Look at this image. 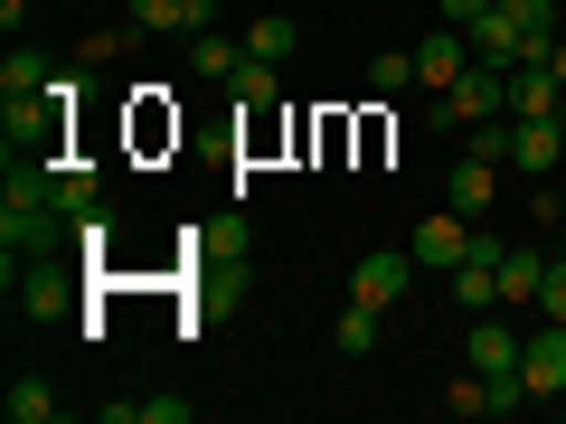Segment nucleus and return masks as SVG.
<instances>
[{
  "label": "nucleus",
  "mask_w": 566,
  "mask_h": 424,
  "mask_svg": "<svg viewBox=\"0 0 566 424\" xmlns=\"http://www.w3.org/2000/svg\"><path fill=\"white\" fill-rule=\"evenodd\" d=\"M491 114H510V66H491V57H472L463 76L434 95V123H491Z\"/></svg>",
  "instance_id": "f257e3e1"
},
{
  "label": "nucleus",
  "mask_w": 566,
  "mask_h": 424,
  "mask_svg": "<svg viewBox=\"0 0 566 424\" xmlns=\"http://www.w3.org/2000/svg\"><path fill=\"white\" fill-rule=\"evenodd\" d=\"M472 245H482V226H472V218H463V208H434V218H424V226H416V236H406V255H416V264H424V274H453V264H463V255H472Z\"/></svg>",
  "instance_id": "f03ea898"
},
{
  "label": "nucleus",
  "mask_w": 566,
  "mask_h": 424,
  "mask_svg": "<svg viewBox=\"0 0 566 424\" xmlns=\"http://www.w3.org/2000/svg\"><path fill=\"white\" fill-rule=\"evenodd\" d=\"M406 283H416V255H406V245H378V255L349 264V293H359V303H378V311L406 303Z\"/></svg>",
  "instance_id": "7ed1b4c3"
},
{
  "label": "nucleus",
  "mask_w": 566,
  "mask_h": 424,
  "mask_svg": "<svg viewBox=\"0 0 566 424\" xmlns=\"http://www.w3.org/2000/svg\"><path fill=\"white\" fill-rule=\"evenodd\" d=\"M520 386H528V396H566V321H538V330H528Z\"/></svg>",
  "instance_id": "20e7f679"
},
{
  "label": "nucleus",
  "mask_w": 566,
  "mask_h": 424,
  "mask_svg": "<svg viewBox=\"0 0 566 424\" xmlns=\"http://www.w3.org/2000/svg\"><path fill=\"white\" fill-rule=\"evenodd\" d=\"M463 66H472V39H463V29H434V39H416V85H434V95H444V85L453 76H463Z\"/></svg>",
  "instance_id": "39448f33"
},
{
  "label": "nucleus",
  "mask_w": 566,
  "mask_h": 424,
  "mask_svg": "<svg viewBox=\"0 0 566 424\" xmlns=\"http://www.w3.org/2000/svg\"><path fill=\"white\" fill-rule=\"evenodd\" d=\"M491 199H501V161H482V151H463V161H453V180H444V208H463V218H482Z\"/></svg>",
  "instance_id": "423d86ee"
},
{
  "label": "nucleus",
  "mask_w": 566,
  "mask_h": 424,
  "mask_svg": "<svg viewBox=\"0 0 566 424\" xmlns=\"http://www.w3.org/2000/svg\"><path fill=\"white\" fill-rule=\"evenodd\" d=\"M557 95H566V76H557V66H510V114H520V123H538V114H557Z\"/></svg>",
  "instance_id": "0eeeda50"
},
{
  "label": "nucleus",
  "mask_w": 566,
  "mask_h": 424,
  "mask_svg": "<svg viewBox=\"0 0 566 424\" xmlns=\"http://www.w3.org/2000/svg\"><path fill=\"white\" fill-rule=\"evenodd\" d=\"M520 330L510 321H491V311H472V368H482V378H510V368H520Z\"/></svg>",
  "instance_id": "6e6552de"
},
{
  "label": "nucleus",
  "mask_w": 566,
  "mask_h": 424,
  "mask_svg": "<svg viewBox=\"0 0 566 424\" xmlns=\"http://www.w3.org/2000/svg\"><path fill=\"white\" fill-rule=\"evenodd\" d=\"M557 151H566L557 114H538V123H520V114H510V161H520V170H557Z\"/></svg>",
  "instance_id": "1a4fd4ad"
},
{
  "label": "nucleus",
  "mask_w": 566,
  "mask_h": 424,
  "mask_svg": "<svg viewBox=\"0 0 566 424\" xmlns=\"http://www.w3.org/2000/svg\"><path fill=\"white\" fill-rule=\"evenodd\" d=\"M538 274H547V255L501 245V311H538Z\"/></svg>",
  "instance_id": "9d476101"
},
{
  "label": "nucleus",
  "mask_w": 566,
  "mask_h": 424,
  "mask_svg": "<svg viewBox=\"0 0 566 424\" xmlns=\"http://www.w3.org/2000/svg\"><path fill=\"white\" fill-rule=\"evenodd\" d=\"M48 85H57V66L29 57V47H10V66H0V104H29V95H48Z\"/></svg>",
  "instance_id": "9b49d317"
},
{
  "label": "nucleus",
  "mask_w": 566,
  "mask_h": 424,
  "mask_svg": "<svg viewBox=\"0 0 566 424\" xmlns=\"http://www.w3.org/2000/svg\"><path fill=\"white\" fill-rule=\"evenodd\" d=\"M237 66H245V47L227 39V29H199V39H189V76L218 85V76H237Z\"/></svg>",
  "instance_id": "f8f14e48"
},
{
  "label": "nucleus",
  "mask_w": 566,
  "mask_h": 424,
  "mask_svg": "<svg viewBox=\"0 0 566 424\" xmlns=\"http://www.w3.org/2000/svg\"><path fill=\"white\" fill-rule=\"evenodd\" d=\"M378 321H387V311L349 293V311H340V321H331V340H340V359H368V349H378Z\"/></svg>",
  "instance_id": "ddd939ff"
},
{
  "label": "nucleus",
  "mask_w": 566,
  "mask_h": 424,
  "mask_svg": "<svg viewBox=\"0 0 566 424\" xmlns=\"http://www.w3.org/2000/svg\"><path fill=\"white\" fill-rule=\"evenodd\" d=\"M227 85H237V104H245V114H274V104H283V76H274L264 57H245V66H237Z\"/></svg>",
  "instance_id": "4468645a"
},
{
  "label": "nucleus",
  "mask_w": 566,
  "mask_h": 424,
  "mask_svg": "<svg viewBox=\"0 0 566 424\" xmlns=\"http://www.w3.org/2000/svg\"><path fill=\"white\" fill-rule=\"evenodd\" d=\"M293 47H303V29H293V20H245V57L283 66V57H293Z\"/></svg>",
  "instance_id": "2eb2a0df"
},
{
  "label": "nucleus",
  "mask_w": 566,
  "mask_h": 424,
  "mask_svg": "<svg viewBox=\"0 0 566 424\" xmlns=\"http://www.w3.org/2000/svg\"><path fill=\"white\" fill-rule=\"evenodd\" d=\"M0 415H10V424H48V415H57V386H48V378H20L10 396H0Z\"/></svg>",
  "instance_id": "dca6fc26"
},
{
  "label": "nucleus",
  "mask_w": 566,
  "mask_h": 424,
  "mask_svg": "<svg viewBox=\"0 0 566 424\" xmlns=\"http://www.w3.org/2000/svg\"><path fill=\"white\" fill-rule=\"evenodd\" d=\"M416 85V47H387V57H368V95H406Z\"/></svg>",
  "instance_id": "f3484780"
},
{
  "label": "nucleus",
  "mask_w": 566,
  "mask_h": 424,
  "mask_svg": "<svg viewBox=\"0 0 566 424\" xmlns=\"http://www.w3.org/2000/svg\"><path fill=\"white\" fill-rule=\"evenodd\" d=\"M133 10V29H180L189 39V0H123Z\"/></svg>",
  "instance_id": "a211bd4d"
},
{
  "label": "nucleus",
  "mask_w": 566,
  "mask_h": 424,
  "mask_svg": "<svg viewBox=\"0 0 566 424\" xmlns=\"http://www.w3.org/2000/svg\"><path fill=\"white\" fill-rule=\"evenodd\" d=\"M538 321H566V255H547L538 274Z\"/></svg>",
  "instance_id": "6ab92c4d"
},
{
  "label": "nucleus",
  "mask_w": 566,
  "mask_h": 424,
  "mask_svg": "<svg viewBox=\"0 0 566 424\" xmlns=\"http://www.w3.org/2000/svg\"><path fill=\"white\" fill-rule=\"evenodd\" d=\"M142 424H189V396H142Z\"/></svg>",
  "instance_id": "aec40b11"
},
{
  "label": "nucleus",
  "mask_w": 566,
  "mask_h": 424,
  "mask_svg": "<svg viewBox=\"0 0 566 424\" xmlns=\"http://www.w3.org/2000/svg\"><path fill=\"white\" fill-rule=\"evenodd\" d=\"M444 20H453V29H463V39H472V29L491 20V0H444Z\"/></svg>",
  "instance_id": "412c9836"
},
{
  "label": "nucleus",
  "mask_w": 566,
  "mask_h": 424,
  "mask_svg": "<svg viewBox=\"0 0 566 424\" xmlns=\"http://www.w3.org/2000/svg\"><path fill=\"white\" fill-rule=\"evenodd\" d=\"M0 20H10V29H20V20H29V0H0Z\"/></svg>",
  "instance_id": "4be33fe9"
},
{
  "label": "nucleus",
  "mask_w": 566,
  "mask_h": 424,
  "mask_svg": "<svg viewBox=\"0 0 566 424\" xmlns=\"http://www.w3.org/2000/svg\"><path fill=\"white\" fill-rule=\"evenodd\" d=\"M547 66H557V76H566V39H557V57H547Z\"/></svg>",
  "instance_id": "5701e85b"
}]
</instances>
